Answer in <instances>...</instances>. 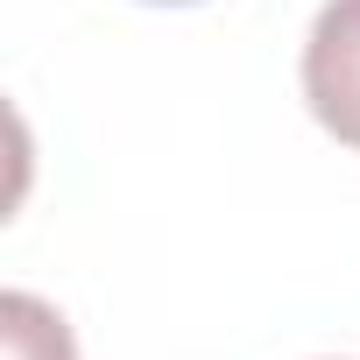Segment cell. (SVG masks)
I'll list each match as a JSON object with an SVG mask.
<instances>
[{
	"instance_id": "6da1fadb",
	"label": "cell",
	"mask_w": 360,
	"mask_h": 360,
	"mask_svg": "<svg viewBox=\"0 0 360 360\" xmlns=\"http://www.w3.org/2000/svg\"><path fill=\"white\" fill-rule=\"evenodd\" d=\"M304 99L325 134L360 148V0H325L304 43Z\"/></svg>"
},
{
	"instance_id": "7a4b0ae2",
	"label": "cell",
	"mask_w": 360,
	"mask_h": 360,
	"mask_svg": "<svg viewBox=\"0 0 360 360\" xmlns=\"http://www.w3.org/2000/svg\"><path fill=\"white\" fill-rule=\"evenodd\" d=\"M155 8H191V0H155Z\"/></svg>"
}]
</instances>
